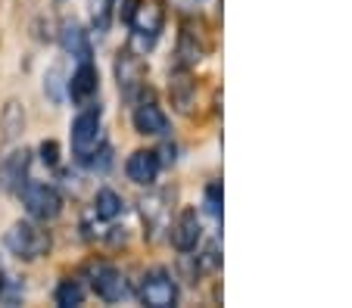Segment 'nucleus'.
I'll return each mask as SVG.
<instances>
[{"mask_svg":"<svg viewBox=\"0 0 352 308\" xmlns=\"http://www.w3.org/2000/svg\"><path fill=\"white\" fill-rule=\"evenodd\" d=\"M3 243H7V249L16 255V259L22 261H38L44 259L47 252H50V246H54V240H50V230L41 228V222H16L13 228L7 230V237H3Z\"/></svg>","mask_w":352,"mask_h":308,"instance_id":"f257e3e1","label":"nucleus"},{"mask_svg":"<svg viewBox=\"0 0 352 308\" xmlns=\"http://www.w3.org/2000/svg\"><path fill=\"white\" fill-rule=\"evenodd\" d=\"M100 119H103V109L97 103H85L78 115L72 121V153L78 156V162H85L91 153H97L103 147V128H100Z\"/></svg>","mask_w":352,"mask_h":308,"instance_id":"f03ea898","label":"nucleus"},{"mask_svg":"<svg viewBox=\"0 0 352 308\" xmlns=\"http://www.w3.org/2000/svg\"><path fill=\"white\" fill-rule=\"evenodd\" d=\"M22 196V206H25L28 218H34V222L47 224V222H56L63 212V196L56 187H50V184H32L25 181L19 190Z\"/></svg>","mask_w":352,"mask_h":308,"instance_id":"7ed1b4c3","label":"nucleus"},{"mask_svg":"<svg viewBox=\"0 0 352 308\" xmlns=\"http://www.w3.org/2000/svg\"><path fill=\"white\" fill-rule=\"evenodd\" d=\"M162 25H166V13H162L160 3H138L134 13L128 16V28H131L134 47H138L140 54H146V50L156 44Z\"/></svg>","mask_w":352,"mask_h":308,"instance_id":"20e7f679","label":"nucleus"},{"mask_svg":"<svg viewBox=\"0 0 352 308\" xmlns=\"http://www.w3.org/2000/svg\"><path fill=\"white\" fill-rule=\"evenodd\" d=\"M138 299L150 308H172L178 305V281L166 268H153L140 277Z\"/></svg>","mask_w":352,"mask_h":308,"instance_id":"39448f33","label":"nucleus"},{"mask_svg":"<svg viewBox=\"0 0 352 308\" xmlns=\"http://www.w3.org/2000/svg\"><path fill=\"white\" fill-rule=\"evenodd\" d=\"M199 237H203V224H199L197 209H184V212L168 224V240H172V246L178 249V252H193Z\"/></svg>","mask_w":352,"mask_h":308,"instance_id":"423d86ee","label":"nucleus"},{"mask_svg":"<svg viewBox=\"0 0 352 308\" xmlns=\"http://www.w3.org/2000/svg\"><path fill=\"white\" fill-rule=\"evenodd\" d=\"M160 153L156 150H134L125 162V174L128 181H134L138 187H153L156 178H160Z\"/></svg>","mask_w":352,"mask_h":308,"instance_id":"0eeeda50","label":"nucleus"},{"mask_svg":"<svg viewBox=\"0 0 352 308\" xmlns=\"http://www.w3.org/2000/svg\"><path fill=\"white\" fill-rule=\"evenodd\" d=\"M91 289L103 302H122L128 293V283L119 268H113V265H97V268L91 271Z\"/></svg>","mask_w":352,"mask_h":308,"instance_id":"6e6552de","label":"nucleus"},{"mask_svg":"<svg viewBox=\"0 0 352 308\" xmlns=\"http://www.w3.org/2000/svg\"><path fill=\"white\" fill-rule=\"evenodd\" d=\"M97 87H100L97 69H94L91 60H85V62H78V69L72 72V78L66 81V94L75 106H85V103L97 94Z\"/></svg>","mask_w":352,"mask_h":308,"instance_id":"1a4fd4ad","label":"nucleus"},{"mask_svg":"<svg viewBox=\"0 0 352 308\" xmlns=\"http://www.w3.org/2000/svg\"><path fill=\"white\" fill-rule=\"evenodd\" d=\"M116 78H119V91L125 97L138 94L146 78V69H144V62H140V56L131 54V50L119 54V60H116Z\"/></svg>","mask_w":352,"mask_h":308,"instance_id":"9d476101","label":"nucleus"},{"mask_svg":"<svg viewBox=\"0 0 352 308\" xmlns=\"http://www.w3.org/2000/svg\"><path fill=\"white\" fill-rule=\"evenodd\" d=\"M28 165H32V153L28 150H13L10 156H3L0 159V187L19 193L22 184L28 181Z\"/></svg>","mask_w":352,"mask_h":308,"instance_id":"9b49d317","label":"nucleus"},{"mask_svg":"<svg viewBox=\"0 0 352 308\" xmlns=\"http://www.w3.org/2000/svg\"><path fill=\"white\" fill-rule=\"evenodd\" d=\"M131 121H134V131H138V134H144V137H166L168 134V115L162 112L153 100H150V103H146V100L138 103Z\"/></svg>","mask_w":352,"mask_h":308,"instance_id":"f8f14e48","label":"nucleus"},{"mask_svg":"<svg viewBox=\"0 0 352 308\" xmlns=\"http://www.w3.org/2000/svg\"><path fill=\"white\" fill-rule=\"evenodd\" d=\"M60 44H63V50H66L69 56H75L78 62H85V60H91V56H94L91 38H87V32L78 25V22H63Z\"/></svg>","mask_w":352,"mask_h":308,"instance_id":"ddd939ff","label":"nucleus"},{"mask_svg":"<svg viewBox=\"0 0 352 308\" xmlns=\"http://www.w3.org/2000/svg\"><path fill=\"white\" fill-rule=\"evenodd\" d=\"M122 209H125V202H122V196L116 193V190H109V187L97 190V196H94V215H97V218L113 222V218L122 215Z\"/></svg>","mask_w":352,"mask_h":308,"instance_id":"4468645a","label":"nucleus"},{"mask_svg":"<svg viewBox=\"0 0 352 308\" xmlns=\"http://www.w3.org/2000/svg\"><path fill=\"white\" fill-rule=\"evenodd\" d=\"M54 302H56V305H63V308H75V305H81V302H85V287H81L78 281H72V277H66V281L56 283V289H54Z\"/></svg>","mask_w":352,"mask_h":308,"instance_id":"2eb2a0df","label":"nucleus"},{"mask_svg":"<svg viewBox=\"0 0 352 308\" xmlns=\"http://www.w3.org/2000/svg\"><path fill=\"white\" fill-rule=\"evenodd\" d=\"M119 0H87V10H91V25L94 32H107L109 22H113V10Z\"/></svg>","mask_w":352,"mask_h":308,"instance_id":"dca6fc26","label":"nucleus"},{"mask_svg":"<svg viewBox=\"0 0 352 308\" xmlns=\"http://www.w3.org/2000/svg\"><path fill=\"white\" fill-rule=\"evenodd\" d=\"M144 222L150 224V228H160V224L168 222V206H162V193L144 200Z\"/></svg>","mask_w":352,"mask_h":308,"instance_id":"f3484780","label":"nucleus"},{"mask_svg":"<svg viewBox=\"0 0 352 308\" xmlns=\"http://www.w3.org/2000/svg\"><path fill=\"white\" fill-rule=\"evenodd\" d=\"M168 91H172V103L181 109V112H190V91L193 84L184 78V75H178V78H172V84H168Z\"/></svg>","mask_w":352,"mask_h":308,"instance_id":"a211bd4d","label":"nucleus"},{"mask_svg":"<svg viewBox=\"0 0 352 308\" xmlns=\"http://www.w3.org/2000/svg\"><path fill=\"white\" fill-rule=\"evenodd\" d=\"M178 56H181V66H190V62L203 60V44H197L190 32H181V40H178Z\"/></svg>","mask_w":352,"mask_h":308,"instance_id":"6ab92c4d","label":"nucleus"},{"mask_svg":"<svg viewBox=\"0 0 352 308\" xmlns=\"http://www.w3.org/2000/svg\"><path fill=\"white\" fill-rule=\"evenodd\" d=\"M44 87H50V94H54V100H60V87H66V81H63V66H54L50 72H47V84Z\"/></svg>","mask_w":352,"mask_h":308,"instance_id":"aec40b11","label":"nucleus"},{"mask_svg":"<svg viewBox=\"0 0 352 308\" xmlns=\"http://www.w3.org/2000/svg\"><path fill=\"white\" fill-rule=\"evenodd\" d=\"M41 159H44L47 165H56V162H60V143H56V141H44V143H41Z\"/></svg>","mask_w":352,"mask_h":308,"instance_id":"412c9836","label":"nucleus"},{"mask_svg":"<svg viewBox=\"0 0 352 308\" xmlns=\"http://www.w3.org/2000/svg\"><path fill=\"white\" fill-rule=\"evenodd\" d=\"M206 206H209V212H212V215H219V206H221V187H219V184H209Z\"/></svg>","mask_w":352,"mask_h":308,"instance_id":"4be33fe9","label":"nucleus"},{"mask_svg":"<svg viewBox=\"0 0 352 308\" xmlns=\"http://www.w3.org/2000/svg\"><path fill=\"white\" fill-rule=\"evenodd\" d=\"M3 281H7V277H3V274H0V287H3Z\"/></svg>","mask_w":352,"mask_h":308,"instance_id":"5701e85b","label":"nucleus"}]
</instances>
